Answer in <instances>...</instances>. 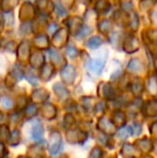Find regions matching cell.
I'll list each match as a JSON object with an SVG mask.
<instances>
[{"label":"cell","instance_id":"1","mask_svg":"<svg viewBox=\"0 0 157 158\" xmlns=\"http://www.w3.org/2000/svg\"><path fill=\"white\" fill-rule=\"evenodd\" d=\"M61 146H63V143H61L60 135L57 131H54L51 135L50 142H48V152L52 155L58 154L61 151Z\"/></svg>","mask_w":157,"mask_h":158},{"label":"cell","instance_id":"2","mask_svg":"<svg viewBox=\"0 0 157 158\" xmlns=\"http://www.w3.org/2000/svg\"><path fill=\"white\" fill-rule=\"evenodd\" d=\"M60 75L65 83L71 84L73 83L74 77H76V70H74V68L72 66H67L61 70Z\"/></svg>","mask_w":157,"mask_h":158},{"label":"cell","instance_id":"3","mask_svg":"<svg viewBox=\"0 0 157 158\" xmlns=\"http://www.w3.org/2000/svg\"><path fill=\"white\" fill-rule=\"evenodd\" d=\"M98 128L105 133H113L115 131V126L107 117H101L98 122Z\"/></svg>","mask_w":157,"mask_h":158},{"label":"cell","instance_id":"4","mask_svg":"<svg viewBox=\"0 0 157 158\" xmlns=\"http://www.w3.org/2000/svg\"><path fill=\"white\" fill-rule=\"evenodd\" d=\"M105 64V59H92L87 64V68L92 71L93 73L100 74L101 71L103 70V67Z\"/></svg>","mask_w":157,"mask_h":158},{"label":"cell","instance_id":"5","mask_svg":"<svg viewBox=\"0 0 157 158\" xmlns=\"http://www.w3.org/2000/svg\"><path fill=\"white\" fill-rule=\"evenodd\" d=\"M42 135H43V127H42V124L39 121L35 122L31 128V138L35 141H40L42 139Z\"/></svg>","mask_w":157,"mask_h":158},{"label":"cell","instance_id":"6","mask_svg":"<svg viewBox=\"0 0 157 158\" xmlns=\"http://www.w3.org/2000/svg\"><path fill=\"white\" fill-rule=\"evenodd\" d=\"M139 48V41L137 38L134 37H130L128 38L127 40L125 41V43H124V50L127 51V52H136L137 50H138Z\"/></svg>","mask_w":157,"mask_h":158},{"label":"cell","instance_id":"7","mask_svg":"<svg viewBox=\"0 0 157 158\" xmlns=\"http://www.w3.org/2000/svg\"><path fill=\"white\" fill-rule=\"evenodd\" d=\"M98 92L101 97H105V98H112V96L114 94L113 88L108 83H101V85L99 86Z\"/></svg>","mask_w":157,"mask_h":158},{"label":"cell","instance_id":"8","mask_svg":"<svg viewBox=\"0 0 157 158\" xmlns=\"http://www.w3.org/2000/svg\"><path fill=\"white\" fill-rule=\"evenodd\" d=\"M144 113L147 116H154L157 114V100L153 99L147 101V103L145 104Z\"/></svg>","mask_w":157,"mask_h":158},{"label":"cell","instance_id":"9","mask_svg":"<svg viewBox=\"0 0 157 158\" xmlns=\"http://www.w3.org/2000/svg\"><path fill=\"white\" fill-rule=\"evenodd\" d=\"M53 88H54V92L55 94H56L57 96H58L60 99H67L68 96H69V93H68V90L66 89L65 87H64L61 84L59 83H56L54 86H53Z\"/></svg>","mask_w":157,"mask_h":158},{"label":"cell","instance_id":"10","mask_svg":"<svg viewBox=\"0 0 157 158\" xmlns=\"http://www.w3.org/2000/svg\"><path fill=\"white\" fill-rule=\"evenodd\" d=\"M30 64H32V67L35 68H39V67H42L44 64V57L43 55L40 52H37L32 55L31 59H30Z\"/></svg>","mask_w":157,"mask_h":158},{"label":"cell","instance_id":"11","mask_svg":"<svg viewBox=\"0 0 157 158\" xmlns=\"http://www.w3.org/2000/svg\"><path fill=\"white\" fill-rule=\"evenodd\" d=\"M128 70L134 73H138L143 70V64L138 59H131L128 64Z\"/></svg>","mask_w":157,"mask_h":158},{"label":"cell","instance_id":"12","mask_svg":"<svg viewBox=\"0 0 157 158\" xmlns=\"http://www.w3.org/2000/svg\"><path fill=\"white\" fill-rule=\"evenodd\" d=\"M43 115L46 118L51 119L56 115V109L52 104H44L43 106Z\"/></svg>","mask_w":157,"mask_h":158},{"label":"cell","instance_id":"13","mask_svg":"<svg viewBox=\"0 0 157 158\" xmlns=\"http://www.w3.org/2000/svg\"><path fill=\"white\" fill-rule=\"evenodd\" d=\"M28 53H29V45H28L27 42H23V43L19 45V56L22 60H26L28 57Z\"/></svg>","mask_w":157,"mask_h":158},{"label":"cell","instance_id":"14","mask_svg":"<svg viewBox=\"0 0 157 158\" xmlns=\"http://www.w3.org/2000/svg\"><path fill=\"white\" fill-rule=\"evenodd\" d=\"M126 122L125 114L122 112H115L113 115V119H112V123L114 124V126H122L124 125Z\"/></svg>","mask_w":157,"mask_h":158},{"label":"cell","instance_id":"15","mask_svg":"<svg viewBox=\"0 0 157 158\" xmlns=\"http://www.w3.org/2000/svg\"><path fill=\"white\" fill-rule=\"evenodd\" d=\"M137 145L142 152H149L152 150V142L149 139H143L137 142Z\"/></svg>","mask_w":157,"mask_h":158},{"label":"cell","instance_id":"16","mask_svg":"<svg viewBox=\"0 0 157 158\" xmlns=\"http://www.w3.org/2000/svg\"><path fill=\"white\" fill-rule=\"evenodd\" d=\"M48 93L44 89H38L32 94V99L38 102H43L45 99H48Z\"/></svg>","mask_w":157,"mask_h":158},{"label":"cell","instance_id":"17","mask_svg":"<svg viewBox=\"0 0 157 158\" xmlns=\"http://www.w3.org/2000/svg\"><path fill=\"white\" fill-rule=\"evenodd\" d=\"M54 74V70H53V67L50 66V64H45L43 66V70H42V79L45 80V81H48V80L52 77V75Z\"/></svg>","mask_w":157,"mask_h":158},{"label":"cell","instance_id":"18","mask_svg":"<svg viewBox=\"0 0 157 158\" xmlns=\"http://www.w3.org/2000/svg\"><path fill=\"white\" fill-rule=\"evenodd\" d=\"M147 89L152 95L157 94V79L155 77H151L147 82Z\"/></svg>","mask_w":157,"mask_h":158},{"label":"cell","instance_id":"19","mask_svg":"<svg viewBox=\"0 0 157 158\" xmlns=\"http://www.w3.org/2000/svg\"><path fill=\"white\" fill-rule=\"evenodd\" d=\"M101 44H102V39H101L100 37H93L88 40L86 45L90 48H98V46H100Z\"/></svg>","mask_w":157,"mask_h":158},{"label":"cell","instance_id":"20","mask_svg":"<svg viewBox=\"0 0 157 158\" xmlns=\"http://www.w3.org/2000/svg\"><path fill=\"white\" fill-rule=\"evenodd\" d=\"M35 44L36 46H38L39 48H46L48 44V38L45 35H39L35 39Z\"/></svg>","mask_w":157,"mask_h":158},{"label":"cell","instance_id":"21","mask_svg":"<svg viewBox=\"0 0 157 158\" xmlns=\"http://www.w3.org/2000/svg\"><path fill=\"white\" fill-rule=\"evenodd\" d=\"M9 143L11 145H16L19 143V130H13L10 133V138H9Z\"/></svg>","mask_w":157,"mask_h":158},{"label":"cell","instance_id":"22","mask_svg":"<svg viewBox=\"0 0 157 158\" xmlns=\"http://www.w3.org/2000/svg\"><path fill=\"white\" fill-rule=\"evenodd\" d=\"M96 9L99 12H107L110 9V3L105 1V0H99V1L97 2Z\"/></svg>","mask_w":157,"mask_h":158},{"label":"cell","instance_id":"23","mask_svg":"<svg viewBox=\"0 0 157 158\" xmlns=\"http://www.w3.org/2000/svg\"><path fill=\"white\" fill-rule=\"evenodd\" d=\"M131 131H132V128L131 127H125V128H122L121 130L118 131V138H122V139H126L129 135H131Z\"/></svg>","mask_w":157,"mask_h":158},{"label":"cell","instance_id":"24","mask_svg":"<svg viewBox=\"0 0 157 158\" xmlns=\"http://www.w3.org/2000/svg\"><path fill=\"white\" fill-rule=\"evenodd\" d=\"M10 138V131H9L6 126H1L0 127V141H9Z\"/></svg>","mask_w":157,"mask_h":158},{"label":"cell","instance_id":"25","mask_svg":"<svg viewBox=\"0 0 157 158\" xmlns=\"http://www.w3.org/2000/svg\"><path fill=\"white\" fill-rule=\"evenodd\" d=\"M51 57H52V61L55 64H60L61 61H63V57H61L57 52H55V51L51 52Z\"/></svg>","mask_w":157,"mask_h":158},{"label":"cell","instance_id":"26","mask_svg":"<svg viewBox=\"0 0 157 158\" xmlns=\"http://www.w3.org/2000/svg\"><path fill=\"white\" fill-rule=\"evenodd\" d=\"M143 90V87H142V84L139 83V82H134V84H132V93H134L136 96L140 95L141 93H142Z\"/></svg>","mask_w":157,"mask_h":158},{"label":"cell","instance_id":"27","mask_svg":"<svg viewBox=\"0 0 157 158\" xmlns=\"http://www.w3.org/2000/svg\"><path fill=\"white\" fill-rule=\"evenodd\" d=\"M111 23H110L109 21H102L100 23V25H99V29L101 30V31H103V32H107L108 30H110L111 29Z\"/></svg>","mask_w":157,"mask_h":158},{"label":"cell","instance_id":"28","mask_svg":"<svg viewBox=\"0 0 157 158\" xmlns=\"http://www.w3.org/2000/svg\"><path fill=\"white\" fill-rule=\"evenodd\" d=\"M1 104L3 106L4 109H11L13 106V101L10 98L3 97V98H1Z\"/></svg>","mask_w":157,"mask_h":158},{"label":"cell","instance_id":"29","mask_svg":"<svg viewBox=\"0 0 157 158\" xmlns=\"http://www.w3.org/2000/svg\"><path fill=\"white\" fill-rule=\"evenodd\" d=\"M37 110H38V108H37L36 104H29V106H27V109H26V114L28 115V116H32V115L36 114Z\"/></svg>","mask_w":157,"mask_h":158},{"label":"cell","instance_id":"30","mask_svg":"<svg viewBox=\"0 0 157 158\" xmlns=\"http://www.w3.org/2000/svg\"><path fill=\"white\" fill-rule=\"evenodd\" d=\"M102 157V151L99 148H95L94 150L90 152L89 158H101Z\"/></svg>","mask_w":157,"mask_h":158},{"label":"cell","instance_id":"31","mask_svg":"<svg viewBox=\"0 0 157 158\" xmlns=\"http://www.w3.org/2000/svg\"><path fill=\"white\" fill-rule=\"evenodd\" d=\"M66 53H67V55L70 57V58H74V57L78 55V51L76 50L74 48H67V51H66Z\"/></svg>","mask_w":157,"mask_h":158},{"label":"cell","instance_id":"32","mask_svg":"<svg viewBox=\"0 0 157 158\" xmlns=\"http://www.w3.org/2000/svg\"><path fill=\"white\" fill-rule=\"evenodd\" d=\"M132 128H134V135H139V133L141 132V129H142V127H141V125H139V124H134V126H132Z\"/></svg>","mask_w":157,"mask_h":158},{"label":"cell","instance_id":"33","mask_svg":"<svg viewBox=\"0 0 157 158\" xmlns=\"http://www.w3.org/2000/svg\"><path fill=\"white\" fill-rule=\"evenodd\" d=\"M6 155V148H4L3 144L0 142V158H2Z\"/></svg>","mask_w":157,"mask_h":158},{"label":"cell","instance_id":"34","mask_svg":"<svg viewBox=\"0 0 157 158\" xmlns=\"http://www.w3.org/2000/svg\"><path fill=\"white\" fill-rule=\"evenodd\" d=\"M152 22L157 25V11L152 13Z\"/></svg>","mask_w":157,"mask_h":158},{"label":"cell","instance_id":"35","mask_svg":"<svg viewBox=\"0 0 157 158\" xmlns=\"http://www.w3.org/2000/svg\"><path fill=\"white\" fill-rule=\"evenodd\" d=\"M80 1L83 2V3H87V2L89 1V0H80Z\"/></svg>","mask_w":157,"mask_h":158},{"label":"cell","instance_id":"36","mask_svg":"<svg viewBox=\"0 0 157 158\" xmlns=\"http://www.w3.org/2000/svg\"><path fill=\"white\" fill-rule=\"evenodd\" d=\"M3 121V116H2V113H0V122Z\"/></svg>","mask_w":157,"mask_h":158},{"label":"cell","instance_id":"37","mask_svg":"<svg viewBox=\"0 0 157 158\" xmlns=\"http://www.w3.org/2000/svg\"><path fill=\"white\" fill-rule=\"evenodd\" d=\"M19 158H27V157H23V156H21V157H19Z\"/></svg>","mask_w":157,"mask_h":158},{"label":"cell","instance_id":"38","mask_svg":"<svg viewBox=\"0 0 157 158\" xmlns=\"http://www.w3.org/2000/svg\"><path fill=\"white\" fill-rule=\"evenodd\" d=\"M144 158H151V157H150V156H147V157H144Z\"/></svg>","mask_w":157,"mask_h":158}]
</instances>
